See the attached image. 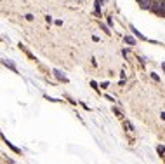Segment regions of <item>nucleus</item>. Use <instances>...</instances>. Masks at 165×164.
Wrapping results in <instances>:
<instances>
[{"label": "nucleus", "mask_w": 165, "mask_h": 164, "mask_svg": "<svg viewBox=\"0 0 165 164\" xmlns=\"http://www.w3.org/2000/svg\"><path fill=\"white\" fill-rule=\"evenodd\" d=\"M139 4H141L143 7H150V0H139Z\"/></svg>", "instance_id": "2"}, {"label": "nucleus", "mask_w": 165, "mask_h": 164, "mask_svg": "<svg viewBox=\"0 0 165 164\" xmlns=\"http://www.w3.org/2000/svg\"><path fill=\"white\" fill-rule=\"evenodd\" d=\"M125 42H127V44H132V45H134V39H132V37H127V39H125Z\"/></svg>", "instance_id": "3"}, {"label": "nucleus", "mask_w": 165, "mask_h": 164, "mask_svg": "<svg viewBox=\"0 0 165 164\" xmlns=\"http://www.w3.org/2000/svg\"><path fill=\"white\" fill-rule=\"evenodd\" d=\"M2 63H4V65H7V66H9V68H10V70H12V72H18V70H16V66H14V65H12V63L5 61V60H2Z\"/></svg>", "instance_id": "1"}]
</instances>
